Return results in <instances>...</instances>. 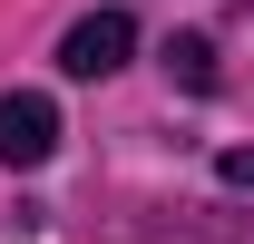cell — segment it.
Segmentation results:
<instances>
[{
	"label": "cell",
	"instance_id": "3957f363",
	"mask_svg": "<svg viewBox=\"0 0 254 244\" xmlns=\"http://www.w3.org/2000/svg\"><path fill=\"white\" fill-rule=\"evenodd\" d=\"M166 68H176V88H215V39H176Z\"/></svg>",
	"mask_w": 254,
	"mask_h": 244
},
{
	"label": "cell",
	"instance_id": "277c9868",
	"mask_svg": "<svg viewBox=\"0 0 254 244\" xmlns=\"http://www.w3.org/2000/svg\"><path fill=\"white\" fill-rule=\"evenodd\" d=\"M225 185H254V147H225Z\"/></svg>",
	"mask_w": 254,
	"mask_h": 244
},
{
	"label": "cell",
	"instance_id": "7a4b0ae2",
	"mask_svg": "<svg viewBox=\"0 0 254 244\" xmlns=\"http://www.w3.org/2000/svg\"><path fill=\"white\" fill-rule=\"evenodd\" d=\"M127 49H137V20H127V10H88V20L59 39V68L68 78H108V68H127Z\"/></svg>",
	"mask_w": 254,
	"mask_h": 244
},
{
	"label": "cell",
	"instance_id": "6da1fadb",
	"mask_svg": "<svg viewBox=\"0 0 254 244\" xmlns=\"http://www.w3.org/2000/svg\"><path fill=\"white\" fill-rule=\"evenodd\" d=\"M59 156V108L39 88H10L0 98V166H49Z\"/></svg>",
	"mask_w": 254,
	"mask_h": 244
}]
</instances>
